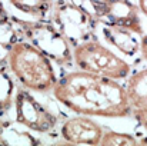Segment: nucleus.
<instances>
[{
  "mask_svg": "<svg viewBox=\"0 0 147 146\" xmlns=\"http://www.w3.org/2000/svg\"><path fill=\"white\" fill-rule=\"evenodd\" d=\"M53 93L61 105L79 115L123 117L131 112L123 85L84 70L64 75L56 82Z\"/></svg>",
  "mask_w": 147,
  "mask_h": 146,
  "instance_id": "obj_1",
  "label": "nucleus"
},
{
  "mask_svg": "<svg viewBox=\"0 0 147 146\" xmlns=\"http://www.w3.org/2000/svg\"><path fill=\"white\" fill-rule=\"evenodd\" d=\"M9 66L16 79L34 92L53 90L57 76L45 52L34 45L16 42L9 50Z\"/></svg>",
  "mask_w": 147,
  "mask_h": 146,
  "instance_id": "obj_2",
  "label": "nucleus"
},
{
  "mask_svg": "<svg viewBox=\"0 0 147 146\" xmlns=\"http://www.w3.org/2000/svg\"><path fill=\"white\" fill-rule=\"evenodd\" d=\"M73 59L80 70L114 80L126 79L130 75L129 63L98 42L80 43L73 52Z\"/></svg>",
  "mask_w": 147,
  "mask_h": 146,
  "instance_id": "obj_3",
  "label": "nucleus"
},
{
  "mask_svg": "<svg viewBox=\"0 0 147 146\" xmlns=\"http://www.w3.org/2000/svg\"><path fill=\"white\" fill-rule=\"evenodd\" d=\"M16 119L19 123L27 126L34 132H49L56 123L57 117L47 110L40 102H37L30 93L20 90L16 96Z\"/></svg>",
  "mask_w": 147,
  "mask_h": 146,
  "instance_id": "obj_4",
  "label": "nucleus"
},
{
  "mask_svg": "<svg viewBox=\"0 0 147 146\" xmlns=\"http://www.w3.org/2000/svg\"><path fill=\"white\" fill-rule=\"evenodd\" d=\"M103 133L101 126L86 115L71 117L61 126L63 139L76 145H97Z\"/></svg>",
  "mask_w": 147,
  "mask_h": 146,
  "instance_id": "obj_5",
  "label": "nucleus"
},
{
  "mask_svg": "<svg viewBox=\"0 0 147 146\" xmlns=\"http://www.w3.org/2000/svg\"><path fill=\"white\" fill-rule=\"evenodd\" d=\"M98 6H101L98 9L100 16L113 26L129 29L131 32H142L136 9L127 0H106Z\"/></svg>",
  "mask_w": 147,
  "mask_h": 146,
  "instance_id": "obj_6",
  "label": "nucleus"
},
{
  "mask_svg": "<svg viewBox=\"0 0 147 146\" xmlns=\"http://www.w3.org/2000/svg\"><path fill=\"white\" fill-rule=\"evenodd\" d=\"M126 92L131 109L147 107V69L136 72L129 77Z\"/></svg>",
  "mask_w": 147,
  "mask_h": 146,
  "instance_id": "obj_7",
  "label": "nucleus"
},
{
  "mask_svg": "<svg viewBox=\"0 0 147 146\" xmlns=\"http://www.w3.org/2000/svg\"><path fill=\"white\" fill-rule=\"evenodd\" d=\"M129 32L131 30L123 29V27H111L106 32V36L110 40V43L116 45L121 52L127 54H133L139 48V43Z\"/></svg>",
  "mask_w": 147,
  "mask_h": 146,
  "instance_id": "obj_8",
  "label": "nucleus"
},
{
  "mask_svg": "<svg viewBox=\"0 0 147 146\" xmlns=\"http://www.w3.org/2000/svg\"><path fill=\"white\" fill-rule=\"evenodd\" d=\"M50 3L51 0H10V4L14 9L32 16L45 14L49 10Z\"/></svg>",
  "mask_w": 147,
  "mask_h": 146,
  "instance_id": "obj_9",
  "label": "nucleus"
},
{
  "mask_svg": "<svg viewBox=\"0 0 147 146\" xmlns=\"http://www.w3.org/2000/svg\"><path fill=\"white\" fill-rule=\"evenodd\" d=\"M100 143L101 145H137V139L129 133L107 132V133H103Z\"/></svg>",
  "mask_w": 147,
  "mask_h": 146,
  "instance_id": "obj_10",
  "label": "nucleus"
},
{
  "mask_svg": "<svg viewBox=\"0 0 147 146\" xmlns=\"http://www.w3.org/2000/svg\"><path fill=\"white\" fill-rule=\"evenodd\" d=\"M13 93V83L10 77L0 70V109H6L10 105Z\"/></svg>",
  "mask_w": 147,
  "mask_h": 146,
  "instance_id": "obj_11",
  "label": "nucleus"
},
{
  "mask_svg": "<svg viewBox=\"0 0 147 146\" xmlns=\"http://www.w3.org/2000/svg\"><path fill=\"white\" fill-rule=\"evenodd\" d=\"M133 115L136 117V120L143 126V129L147 132V107L142 109H133Z\"/></svg>",
  "mask_w": 147,
  "mask_h": 146,
  "instance_id": "obj_12",
  "label": "nucleus"
},
{
  "mask_svg": "<svg viewBox=\"0 0 147 146\" xmlns=\"http://www.w3.org/2000/svg\"><path fill=\"white\" fill-rule=\"evenodd\" d=\"M140 49H142V54L143 57L147 60V36H144L142 39V43H140Z\"/></svg>",
  "mask_w": 147,
  "mask_h": 146,
  "instance_id": "obj_13",
  "label": "nucleus"
},
{
  "mask_svg": "<svg viewBox=\"0 0 147 146\" xmlns=\"http://www.w3.org/2000/svg\"><path fill=\"white\" fill-rule=\"evenodd\" d=\"M139 4H140V9L142 12L147 16V0H139Z\"/></svg>",
  "mask_w": 147,
  "mask_h": 146,
  "instance_id": "obj_14",
  "label": "nucleus"
}]
</instances>
